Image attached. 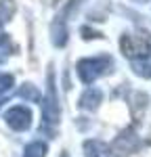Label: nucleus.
Listing matches in <instances>:
<instances>
[{
	"instance_id": "0eeeda50",
	"label": "nucleus",
	"mask_w": 151,
	"mask_h": 157,
	"mask_svg": "<svg viewBox=\"0 0 151 157\" xmlns=\"http://www.w3.org/2000/svg\"><path fill=\"white\" fill-rule=\"evenodd\" d=\"M50 38H52V44L59 48L67 44V25L61 17H57V21L50 25Z\"/></svg>"
},
{
	"instance_id": "f03ea898",
	"label": "nucleus",
	"mask_w": 151,
	"mask_h": 157,
	"mask_svg": "<svg viewBox=\"0 0 151 157\" xmlns=\"http://www.w3.org/2000/svg\"><path fill=\"white\" fill-rule=\"evenodd\" d=\"M59 126V97H57V86H55V75L48 71V84H46V98L42 105V130L52 136Z\"/></svg>"
},
{
	"instance_id": "423d86ee",
	"label": "nucleus",
	"mask_w": 151,
	"mask_h": 157,
	"mask_svg": "<svg viewBox=\"0 0 151 157\" xmlns=\"http://www.w3.org/2000/svg\"><path fill=\"white\" fill-rule=\"evenodd\" d=\"M101 103H103V92H101L99 88H86L84 94H82L80 101H78L80 109H86V111H95V109H99Z\"/></svg>"
},
{
	"instance_id": "f3484780",
	"label": "nucleus",
	"mask_w": 151,
	"mask_h": 157,
	"mask_svg": "<svg viewBox=\"0 0 151 157\" xmlns=\"http://www.w3.org/2000/svg\"><path fill=\"white\" fill-rule=\"evenodd\" d=\"M137 2H149V0H137Z\"/></svg>"
},
{
	"instance_id": "9b49d317",
	"label": "nucleus",
	"mask_w": 151,
	"mask_h": 157,
	"mask_svg": "<svg viewBox=\"0 0 151 157\" xmlns=\"http://www.w3.org/2000/svg\"><path fill=\"white\" fill-rule=\"evenodd\" d=\"M23 157H46V145L42 140H34L25 147Z\"/></svg>"
},
{
	"instance_id": "2eb2a0df",
	"label": "nucleus",
	"mask_w": 151,
	"mask_h": 157,
	"mask_svg": "<svg viewBox=\"0 0 151 157\" xmlns=\"http://www.w3.org/2000/svg\"><path fill=\"white\" fill-rule=\"evenodd\" d=\"M2 63H4V57H0V65H2Z\"/></svg>"
},
{
	"instance_id": "a211bd4d",
	"label": "nucleus",
	"mask_w": 151,
	"mask_h": 157,
	"mask_svg": "<svg viewBox=\"0 0 151 157\" xmlns=\"http://www.w3.org/2000/svg\"><path fill=\"white\" fill-rule=\"evenodd\" d=\"M61 157H67V155H61Z\"/></svg>"
},
{
	"instance_id": "dca6fc26",
	"label": "nucleus",
	"mask_w": 151,
	"mask_h": 157,
	"mask_svg": "<svg viewBox=\"0 0 151 157\" xmlns=\"http://www.w3.org/2000/svg\"><path fill=\"white\" fill-rule=\"evenodd\" d=\"M2 103H4V98H0V107H2Z\"/></svg>"
},
{
	"instance_id": "f8f14e48",
	"label": "nucleus",
	"mask_w": 151,
	"mask_h": 157,
	"mask_svg": "<svg viewBox=\"0 0 151 157\" xmlns=\"http://www.w3.org/2000/svg\"><path fill=\"white\" fill-rule=\"evenodd\" d=\"M21 98H27V101H32V103H38L40 101V90H38L34 84H23L19 88V92H17Z\"/></svg>"
},
{
	"instance_id": "20e7f679",
	"label": "nucleus",
	"mask_w": 151,
	"mask_h": 157,
	"mask_svg": "<svg viewBox=\"0 0 151 157\" xmlns=\"http://www.w3.org/2000/svg\"><path fill=\"white\" fill-rule=\"evenodd\" d=\"M138 149V134L134 128H126L115 136L111 145V153L118 157H128Z\"/></svg>"
},
{
	"instance_id": "4468645a",
	"label": "nucleus",
	"mask_w": 151,
	"mask_h": 157,
	"mask_svg": "<svg viewBox=\"0 0 151 157\" xmlns=\"http://www.w3.org/2000/svg\"><path fill=\"white\" fill-rule=\"evenodd\" d=\"M2 44H9V36L4 34V32H0V46Z\"/></svg>"
},
{
	"instance_id": "39448f33",
	"label": "nucleus",
	"mask_w": 151,
	"mask_h": 157,
	"mask_svg": "<svg viewBox=\"0 0 151 157\" xmlns=\"http://www.w3.org/2000/svg\"><path fill=\"white\" fill-rule=\"evenodd\" d=\"M4 120L13 130L23 132V130H27L32 126V111L27 107H23V105H17V107H11L4 113Z\"/></svg>"
},
{
	"instance_id": "6e6552de",
	"label": "nucleus",
	"mask_w": 151,
	"mask_h": 157,
	"mask_svg": "<svg viewBox=\"0 0 151 157\" xmlns=\"http://www.w3.org/2000/svg\"><path fill=\"white\" fill-rule=\"evenodd\" d=\"M84 155L86 157H109V147L105 145L103 140H86L84 143Z\"/></svg>"
},
{
	"instance_id": "7ed1b4c3",
	"label": "nucleus",
	"mask_w": 151,
	"mask_h": 157,
	"mask_svg": "<svg viewBox=\"0 0 151 157\" xmlns=\"http://www.w3.org/2000/svg\"><path fill=\"white\" fill-rule=\"evenodd\" d=\"M120 50L130 61L147 59L151 52L149 34H145V32H141V34H124V36L120 38Z\"/></svg>"
},
{
	"instance_id": "9d476101",
	"label": "nucleus",
	"mask_w": 151,
	"mask_h": 157,
	"mask_svg": "<svg viewBox=\"0 0 151 157\" xmlns=\"http://www.w3.org/2000/svg\"><path fill=\"white\" fill-rule=\"evenodd\" d=\"M15 0H0V25H6L15 15Z\"/></svg>"
},
{
	"instance_id": "f257e3e1",
	"label": "nucleus",
	"mask_w": 151,
	"mask_h": 157,
	"mask_svg": "<svg viewBox=\"0 0 151 157\" xmlns=\"http://www.w3.org/2000/svg\"><path fill=\"white\" fill-rule=\"evenodd\" d=\"M113 69V59L109 55H99V57H86L80 59L76 65V71L82 84H92L97 78L109 73Z\"/></svg>"
},
{
	"instance_id": "ddd939ff",
	"label": "nucleus",
	"mask_w": 151,
	"mask_h": 157,
	"mask_svg": "<svg viewBox=\"0 0 151 157\" xmlns=\"http://www.w3.org/2000/svg\"><path fill=\"white\" fill-rule=\"evenodd\" d=\"M13 84H15V78H13L11 73H0V94L6 92V90H11Z\"/></svg>"
},
{
	"instance_id": "1a4fd4ad",
	"label": "nucleus",
	"mask_w": 151,
	"mask_h": 157,
	"mask_svg": "<svg viewBox=\"0 0 151 157\" xmlns=\"http://www.w3.org/2000/svg\"><path fill=\"white\" fill-rule=\"evenodd\" d=\"M132 71L141 78H145V80H151V57L132 61Z\"/></svg>"
}]
</instances>
